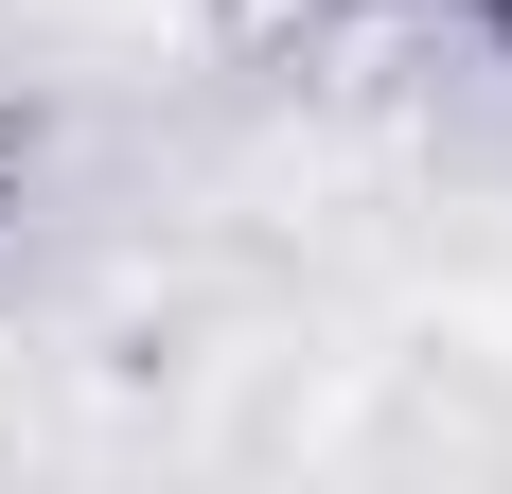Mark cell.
Wrapping results in <instances>:
<instances>
[{"mask_svg": "<svg viewBox=\"0 0 512 494\" xmlns=\"http://www.w3.org/2000/svg\"><path fill=\"white\" fill-rule=\"evenodd\" d=\"M477 36H495V53H512V0H477Z\"/></svg>", "mask_w": 512, "mask_h": 494, "instance_id": "2", "label": "cell"}, {"mask_svg": "<svg viewBox=\"0 0 512 494\" xmlns=\"http://www.w3.org/2000/svg\"><path fill=\"white\" fill-rule=\"evenodd\" d=\"M36 195H53V106H36V89H0V230H18Z\"/></svg>", "mask_w": 512, "mask_h": 494, "instance_id": "1", "label": "cell"}]
</instances>
